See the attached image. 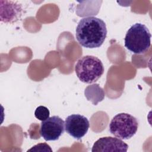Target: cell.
Returning a JSON list of instances; mask_svg holds the SVG:
<instances>
[{
	"label": "cell",
	"instance_id": "cell-1",
	"mask_svg": "<svg viewBox=\"0 0 152 152\" xmlns=\"http://www.w3.org/2000/svg\"><path fill=\"white\" fill-rule=\"evenodd\" d=\"M106 23L96 17L83 18L75 29L78 43L86 48H96L102 45L107 36Z\"/></svg>",
	"mask_w": 152,
	"mask_h": 152
},
{
	"label": "cell",
	"instance_id": "cell-2",
	"mask_svg": "<svg viewBox=\"0 0 152 152\" xmlns=\"http://www.w3.org/2000/svg\"><path fill=\"white\" fill-rule=\"evenodd\" d=\"M151 34L143 24L135 23L127 31L125 37V48L135 54L145 52L151 45Z\"/></svg>",
	"mask_w": 152,
	"mask_h": 152
},
{
	"label": "cell",
	"instance_id": "cell-3",
	"mask_svg": "<svg viewBox=\"0 0 152 152\" xmlns=\"http://www.w3.org/2000/svg\"><path fill=\"white\" fill-rule=\"evenodd\" d=\"M78 79L83 83L91 84L97 81L104 72V66L100 59L93 55L80 58L75 66Z\"/></svg>",
	"mask_w": 152,
	"mask_h": 152
},
{
	"label": "cell",
	"instance_id": "cell-4",
	"mask_svg": "<svg viewBox=\"0 0 152 152\" xmlns=\"http://www.w3.org/2000/svg\"><path fill=\"white\" fill-rule=\"evenodd\" d=\"M138 122L136 118L127 113L116 115L109 124V131L121 140H128L137 132Z\"/></svg>",
	"mask_w": 152,
	"mask_h": 152
},
{
	"label": "cell",
	"instance_id": "cell-5",
	"mask_svg": "<svg viewBox=\"0 0 152 152\" xmlns=\"http://www.w3.org/2000/svg\"><path fill=\"white\" fill-rule=\"evenodd\" d=\"M65 122L58 116H53L42 122L40 135L46 141H56L64 133Z\"/></svg>",
	"mask_w": 152,
	"mask_h": 152
},
{
	"label": "cell",
	"instance_id": "cell-6",
	"mask_svg": "<svg viewBox=\"0 0 152 152\" xmlns=\"http://www.w3.org/2000/svg\"><path fill=\"white\" fill-rule=\"evenodd\" d=\"M90 126L88 119L80 114L68 116L65 121V129L73 138L80 140L87 132Z\"/></svg>",
	"mask_w": 152,
	"mask_h": 152
},
{
	"label": "cell",
	"instance_id": "cell-7",
	"mask_svg": "<svg viewBox=\"0 0 152 152\" xmlns=\"http://www.w3.org/2000/svg\"><path fill=\"white\" fill-rule=\"evenodd\" d=\"M128 148V144L121 139L104 137L100 138L94 143L91 151H126Z\"/></svg>",
	"mask_w": 152,
	"mask_h": 152
},
{
	"label": "cell",
	"instance_id": "cell-8",
	"mask_svg": "<svg viewBox=\"0 0 152 152\" xmlns=\"http://www.w3.org/2000/svg\"><path fill=\"white\" fill-rule=\"evenodd\" d=\"M1 5V21L5 23H14L19 20L23 12L22 5L17 2L4 1Z\"/></svg>",
	"mask_w": 152,
	"mask_h": 152
},
{
	"label": "cell",
	"instance_id": "cell-9",
	"mask_svg": "<svg viewBox=\"0 0 152 152\" xmlns=\"http://www.w3.org/2000/svg\"><path fill=\"white\" fill-rule=\"evenodd\" d=\"M49 115L50 112L49 109L44 106H38L34 112L35 117L41 121H43L49 118Z\"/></svg>",
	"mask_w": 152,
	"mask_h": 152
},
{
	"label": "cell",
	"instance_id": "cell-10",
	"mask_svg": "<svg viewBox=\"0 0 152 152\" xmlns=\"http://www.w3.org/2000/svg\"><path fill=\"white\" fill-rule=\"evenodd\" d=\"M45 144H46V143L38 144L32 147V148H31L30 149L28 150L27 151H41V152L42 151H50V152H52V150L50 148V147L49 145L44 148H42Z\"/></svg>",
	"mask_w": 152,
	"mask_h": 152
}]
</instances>
